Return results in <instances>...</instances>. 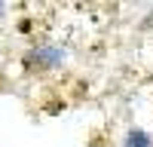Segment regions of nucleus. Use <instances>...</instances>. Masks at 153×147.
Segmentation results:
<instances>
[{
  "mask_svg": "<svg viewBox=\"0 0 153 147\" xmlns=\"http://www.w3.org/2000/svg\"><path fill=\"white\" fill-rule=\"evenodd\" d=\"M129 147H150V141H147L144 132H132L129 135Z\"/></svg>",
  "mask_w": 153,
  "mask_h": 147,
  "instance_id": "obj_1",
  "label": "nucleus"
}]
</instances>
